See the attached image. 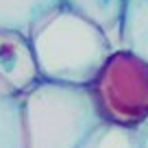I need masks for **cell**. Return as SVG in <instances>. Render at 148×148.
<instances>
[{
	"label": "cell",
	"instance_id": "52a82bcc",
	"mask_svg": "<svg viewBox=\"0 0 148 148\" xmlns=\"http://www.w3.org/2000/svg\"><path fill=\"white\" fill-rule=\"evenodd\" d=\"M0 148H26L22 94L0 79Z\"/></svg>",
	"mask_w": 148,
	"mask_h": 148
},
{
	"label": "cell",
	"instance_id": "30bf717a",
	"mask_svg": "<svg viewBox=\"0 0 148 148\" xmlns=\"http://www.w3.org/2000/svg\"><path fill=\"white\" fill-rule=\"evenodd\" d=\"M139 133H142V142H144V148H148V120L139 126Z\"/></svg>",
	"mask_w": 148,
	"mask_h": 148
},
{
	"label": "cell",
	"instance_id": "8992f818",
	"mask_svg": "<svg viewBox=\"0 0 148 148\" xmlns=\"http://www.w3.org/2000/svg\"><path fill=\"white\" fill-rule=\"evenodd\" d=\"M126 0H63V7L83 15L94 22L113 48H120V31H122V13Z\"/></svg>",
	"mask_w": 148,
	"mask_h": 148
},
{
	"label": "cell",
	"instance_id": "7a4b0ae2",
	"mask_svg": "<svg viewBox=\"0 0 148 148\" xmlns=\"http://www.w3.org/2000/svg\"><path fill=\"white\" fill-rule=\"evenodd\" d=\"M44 81L89 85L116 48L94 22L61 7L31 35Z\"/></svg>",
	"mask_w": 148,
	"mask_h": 148
},
{
	"label": "cell",
	"instance_id": "9c48e42d",
	"mask_svg": "<svg viewBox=\"0 0 148 148\" xmlns=\"http://www.w3.org/2000/svg\"><path fill=\"white\" fill-rule=\"evenodd\" d=\"M94 148H144L139 129H126V126L107 124L100 139Z\"/></svg>",
	"mask_w": 148,
	"mask_h": 148
},
{
	"label": "cell",
	"instance_id": "5b68a950",
	"mask_svg": "<svg viewBox=\"0 0 148 148\" xmlns=\"http://www.w3.org/2000/svg\"><path fill=\"white\" fill-rule=\"evenodd\" d=\"M61 7L63 0H0V28L31 37Z\"/></svg>",
	"mask_w": 148,
	"mask_h": 148
},
{
	"label": "cell",
	"instance_id": "6da1fadb",
	"mask_svg": "<svg viewBox=\"0 0 148 148\" xmlns=\"http://www.w3.org/2000/svg\"><path fill=\"white\" fill-rule=\"evenodd\" d=\"M26 148H94L107 122L87 85L37 81L22 94Z\"/></svg>",
	"mask_w": 148,
	"mask_h": 148
},
{
	"label": "cell",
	"instance_id": "ba28073f",
	"mask_svg": "<svg viewBox=\"0 0 148 148\" xmlns=\"http://www.w3.org/2000/svg\"><path fill=\"white\" fill-rule=\"evenodd\" d=\"M120 48L148 61V0H126L122 13Z\"/></svg>",
	"mask_w": 148,
	"mask_h": 148
},
{
	"label": "cell",
	"instance_id": "3957f363",
	"mask_svg": "<svg viewBox=\"0 0 148 148\" xmlns=\"http://www.w3.org/2000/svg\"><path fill=\"white\" fill-rule=\"evenodd\" d=\"M107 124L139 129L148 120V61L116 48L87 85Z\"/></svg>",
	"mask_w": 148,
	"mask_h": 148
},
{
	"label": "cell",
	"instance_id": "277c9868",
	"mask_svg": "<svg viewBox=\"0 0 148 148\" xmlns=\"http://www.w3.org/2000/svg\"><path fill=\"white\" fill-rule=\"evenodd\" d=\"M0 79L20 94L42 81L31 37L0 28Z\"/></svg>",
	"mask_w": 148,
	"mask_h": 148
}]
</instances>
